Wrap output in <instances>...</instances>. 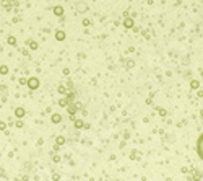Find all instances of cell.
<instances>
[{"mask_svg":"<svg viewBox=\"0 0 203 181\" xmlns=\"http://www.w3.org/2000/svg\"><path fill=\"white\" fill-rule=\"evenodd\" d=\"M195 150H197V155H198V158L203 162V132L198 135V139H197Z\"/></svg>","mask_w":203,"mask_h":181,"instance_id":"6da1fadb","label":"cell"},{"mask_svg":"<svg viewBox=\"0 0 203 181\" xmlns=\"http://www.w3.org/2000/svg\"><path fill=\"white\" fill-rule=\"evenodd\" d=\"M26 85H28L31 90H36V88H39V78H38V77H31V78H28V82H26Z\"/></svg>","mask_w":203,"mask_h":181,"instance_id":"7a4b0ae2","label":"cell"},{"mask_svg":"<svg viewBox=\"0 0 203 181\" xmlns=\"http://www.w3.org/2000/svg\"><path fill=\"white\" fill-rule=\"evenodd\" d=\"M25 114H26V111H25V108H16V109H15V116H16L18 117V119H21V117H23V116H25Z\"/></svg>","mask_w":203,"mask_h":181,"instance_id":"3957f363","label":"cell"},{"mask_svg":"<svg viewBox=\"0 0 203 181\" xmlns=\"http://www.w3.org/2000/svg\"><path fill=\"white\" fill-rule=\"evenodd\" d=\"M55 39L57 41H63V39H65V33H63L62 29H59V31L55 33Z\"/></svg>","mask_w":203,"mask_h":181,"instance_id":"277c9868","label":"cell"},{"mask_svg":"<svg viewBox=\"0 0 203 181\" xmlns=\"http://www.w3.org/2000/svg\"><path fill=\"white\" fill-rule=\"evenodd\" d=\"M124 26H125V28H133V20L132 18H125V20H124Z\"/></svg>","mask_w":203,"mask_h":181,"instance_id":"5b68a950","label":"cell"},{"mask_svg":"<svg viewBox=\"0 0 203 181\" xmlns=\"http://www.w3.org/2000/svg\"><path fill=\"white\" fill-rule=\"evenodd\" d=\"M54 13H55L57 16H62V15H63V8L60 7V5H57V7H54Z\"/></svg>","mask_w":203,"mask_h":181,"instance_id":"8992f818","label":"cell"},{"mask_svg":"<svg viewBox=\"0 0 203 181\" xmlns=\"http://www.w3.org/2000/svg\"><path fill=\"white\" fill-rule=\"evenodd\" d=\"M60 121H62V116H60V114H52V122H54V124H59V122H60Z\"/></svg>","mask_w":203,"mask_h":181,"instance_id":"52a82bcc","label":"cell"},{"mask_svg":"<svg viewBox=\"0 0 203 181\" xmlns=\"http://www.w3.org/2000/svg\"><path fill=\"white\" fill-rule=\"evenodd\" d=\"M77 109H78V104H70V106H68V113L70 114H73Z\"/></svg>","mask_w":203,"mask_h":181,"instance_id":"ba28073f","label":"cell"},{"mask_svg":"<svg viewBox=\"0 0 203 181\" xmlns=\"http://www.w3.org/2000/svg\"><path fill=\"white\" fill-rule=\"evenodd\" d=\"M8 44H11V46H15V44H16V39H15V36H8Z\"/></svg>","mask_w":203,"mask_h":181,"instance_id":"9c48e42d","label":"cell"},{"mask_svg":"<svg viewBox=\"0 0 203 181\" xmlns=\"http://www.w3.org/2000/svg\"><path fill=\"white\" fill-rule=\"evenodd\" d=\"M0 74H2V75L8 74V67H7V65H2V67H0Z\"/></svg>","mask_w":203,"mask_h":181,"instance_id":"30bf717a","label":"cell"},{"mask_svg":"<svg viewBox=\"0 0 203 181\" xmlns=\"http://www.w3.org/2000/svg\"><path fill=\"white\" fill-rule=\"evenodd\" d=\"M29 47H31V49H38V43H36V41H31V43H29Z\"/></svg>","mask_w":203,"mask_h":181,"instance_id":"8fae6325","label":"cell"},{"mask_svg":"<svg viewBox=\"0 0 203 181\" xmlns=\"http://www.w3.org/2000/svg\"><path fill=\"white\" fill-rule=\"evenodd\" d=\"M190 87H192V88H198V87H200V83L197 82V80H193V82L190 83Z\"/></svg>","mask_w":203,"mask_h":181,"instance_id":"7c38bea8","label":"cell"},{"mask_svg":"<svg viewBox=\"0 0 203 181\" xmlns=\"http://www.w3.org/2000/svg\"><path fill=\"white\" fill-rule=\"evenodd\" d=\"M63 142H65V139H63L62 135H60V137H57V144H59V145H62Z\"/></svg>","mask_w":203,"mask_h":181,"instance_id":"4fadbf2b","label":"cell"},{"mask_svg":"<svg viewBox=\"0 0 203 181\" xmlns=\"http://www.w3.org/2000/svg\"><path fill=\"white\" fill-rule=\"evenodd\" d=\"M81 126H83V121H75V127H81Z\"/></svg>","mask_w":203,"mask_h":181,"instance_id":"5bb4252c","label":"cell"},{"mask_svg":"<svg viewBox=\"0 0 203 181\" xmlns=\"http://www.w3.org/2000/svg\"><path fill=\"white\" fill-rule=\"evenodd\" d=\"M68 104V101L67 99H60V106H67Z\"/></svg>","mask_w":203,"mask_h":181,"instance_id":"9a60e30c","label":"cell"},{"mask_svg":"<svg viewBox=\"0 0 203 181\" xmlns=\"http://www.w3.org/2000/svg\"><path fill=\"white\" fill-rule=\"evenodd\" d=\"M5 127H7V124H5V122H0V131H4Z\"/></svg>","mask_w":203,"mask_h":181,"instance_id":"2e32d148","label":"cell"},{"mask_svg":"<svg viewBox=\"0 0 203 181\" xmlns=\"http://www.w3.org/2000/svg\"><path fill=\"white\" fill-rule=\"evenodd\" d=\"M83 25H84V26L89 25V20H88V18H84V20H83Z\"/></svg>","mask_w":203,"mask_h":181,"instance_id":"e0dca14e","label":"cell"},{"mask_svg":"<svg viewBox=\"0 0 203 181\" xmlns=\"http://www.w3.org/2000/svg\"><path fill=\"white\" fill-rule=\"evenodd\" d=\"M26 82H28V80H26V78H20V83H21V85H25Z\"/></svg>","mask_w":203,"mask_h":181,"instance_id":"ac0fdd59","label":"cell"}]
</instances>
